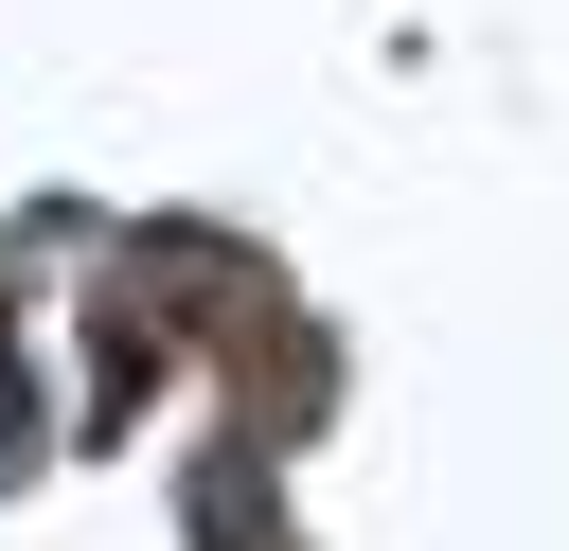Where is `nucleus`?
Returning <instances> with one entry per match:
<instances>
[{
    "label": "nucleus",
    "instance_id": "nucleus-1",
    "mask_svg": "<svg viewBox=\"0 0 569 551\" xmlns=\"http://www.w3.org/2000/svg\"><path fill=\"white\" fill-rule=\"evenodd\" d=\"M0 462H36V391H18V355H0Z\"/></svg>",
    "mask_w": 569,
    "mask_h": 551
}]
</instances>
